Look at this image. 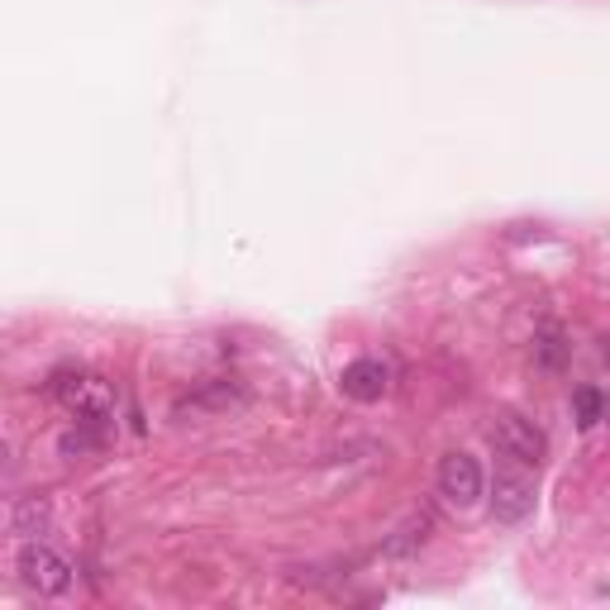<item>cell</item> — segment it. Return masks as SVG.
Segmentation results:
<instances>
[{"mask_svg":"<svg viewBox=\"0 0 610 610\" xmlns=\"http://www.w3.org/2000/svg\"><path fill=\"white\" fill-rule=\"evenodd\" d=\"M48 396L57 405H67L77 420H100V425H110V415H115V386L86 368H57L53 382H48Z\"/></svg>","mask_w":610,"mask_h":610,"instance_id":"cell-1","label":"cell"},{"mask_svg":"<svg viewBox=\"0 0 610 610\" xmlns=\"http://www.w3.org/2000/svg\"><path fill=\"white\" fill-rule=\"evenodd\" d=\"M14 573H20V582L29 591H39V597H67L72 591V563L57 554V548L48 544H39V540H29L20 544V554H14Z\"/></svg>","mask_w":610,"mask_h":610,"instance_id":"cell-2","label":"cell"},{"mask_svg":"<svg viewBox=\"0 0 610 610\" xmlns=\"http://www.w3.org/2000/svg\"><path fill=\"white\" fill-rule=\"evenodd\" d=\"M487 439H491V448H497V458H505V462H525V468H540L544 454H548L544 429L534 425V420L515 415V411H501L497 420H491Z\"/></svg>","mask_w":610,"mask_h":610,"instance_id":"cell-3","label":"cell"},{"mask_svg":"<svg viewBox=\"0 0 610 610\" xmlns=\"http://www.w3.org/2000/svg\"><path fill=\"white\" fill-rule=\"evenodd\" d=\"M534 501H540V487L525 472V462H505L491 482V520L497 525H520V520L534 515Z\"/></svg>","mask_w":610,"mask_h":610,"instance_id":"cell-4","label":"cell"},{"mask_svg":"<svg viewBox=\"0 0 610 610\" xmlns=\"http://www.w3.org/2000/svg\"><path fill=\"white\" fill-rule=\"evenodd\" d=\"M434 482H439V497H444L448 505L468 511V505L482 501L487 472H482V462H477L472 454H448V458L439 462V472H434Z\"/></svg>","mask_w":610,"mask_h":610,"instance_id":"cell-5","label":"cell"},{"mask_svg":"<svg viewBox=\"0 0 610 610\" xmlns=\"http://www.w3.org/2000/svg\"><path fill=\"white\" fill-rule=\"evenodd\" d=\"M235 405H243V386L229 382V377H215V382H200L192 396H182L177 405H172V420H200V415H225L235 411Z\"/></svg>","mask_w":610,"mask_h":610,"instance_id":"cell-6","label":"cell"},{"mask_svg":"<svg viewBox=\"0 0 610 610\" xmlns=\"http://www.w3.org/2000/svg\"><path fill=\"white\" fill-rule=\"evenodd\" d=\"M339 386H344V396L348 401H382L386 396V386H391V368L382 358H353L344 368V377H339Z\"/></svg>","mask_w":610,"mask_h":610,"instance_id":"cell-7","label":"cell"},{"mask_svg":"<svg viewBox=\"0 0 610 610\" xmlns=\"http://www.w3.org/2000/svg\"><path fill=\"white\" fill-rule=\"evenodd\" d=\"M6 525H10V534L20 544L43 540V534L53 530V505L43 501V497H14L10 511H6Z\"/></svg>","mask_w":610,"mask_h":610,"instance_id":"cell-8","label":"cell"},{"mask_svg":"<svg viewBox=\"0 0 610 610\" xmlns=\"http://www.w3.org/2000/svg\"><path fill=\"white\" fill-rule=\"evenodd\" d=\"M429 530H434V515H429V511L411 515V520H405V525L382 544V558H411V554H420V548L429 544Z\"/></svg>","mask_w":610,"mask_h":610,"instance_id":"cell-9","label":"cell"},{"mask_svg":"<svg viewBox=\"0 0 610 610\" xmlns=\"http://www.w3.org/2000/svg\"><path fill=\"white\" fill-rule=\"evenodd\" d=\"M534 358H540V368H548V372H558L563 362H568V339H563L558 325H544L534 334Z\"/></svg>","mask_w":610,"mask_h":610,"instance_id":"cell-10","label":"cell"},{"mask_svg":"<svg viewBox=\"0 0 610 610\" xmlns=\"http://www.w3.org/2000/svg\"><path fill=\"white\" fill-rule=\"evenodd\" d=\"M573 411H577V425L591 429L597 420H606V396H601L597 386H577L573 391Z\"/></svg>","mask_w":610,"mask_h":610,"instance_id":"cell-11","label":"cell"}]
</instances>
